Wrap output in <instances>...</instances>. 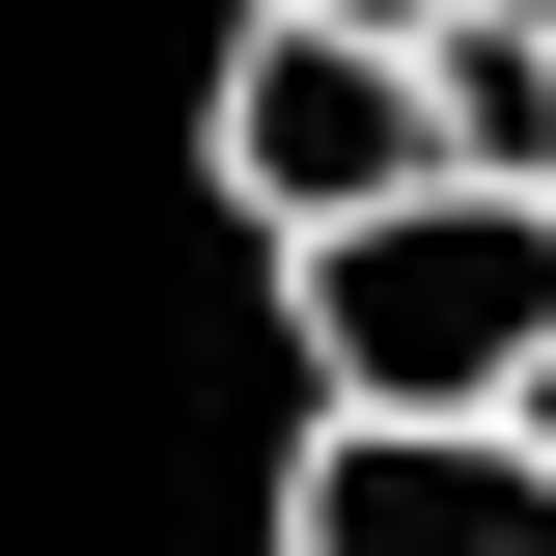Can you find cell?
Listing matches in <instances>:
<instances>
[{
  "label": "cell",
  "mask_w": 556,
  "mask_h": 556,
  "mask_svg": "<svg viewBox=\"0 0 556 556\" xmlns=\"http://www.w3.org/2000/svg\"><path fill=\"white\" fill-rule=\"evenodd\" d=\"M501 28H556V0H501Z\"/></svg>",
  "instance_id": "6"
},
{
  "label": "cell",
  "mask_w": 556,
  "mask_h": 556,
  "mask_svg": "<svg viewBox=\"0 0 556 556\" xmlns=\"http://www.w3.org/2000/svg\"><path fill=\"white\" fill-rule=\"evenodd\" d=\"M278 306H306V390H362V417H501V390L556 362V195L417 167L390 223L278 251Z\"/></svg>",
  "instance_id": "1"
},
{
  "label": "cell",
  "mask_w": 556,
  "mask_h": 556,
  "mask_svg": "<svg viewBox=\"0 0 556 556\" xmlns=\"http://www.w3.org/2000/svg\"><path fill=\"white\" fill-rule=\"evenodd\" d=\"M278 556H556V445L529 417H306V473H278Z\"/></svg>",
  "instance_id": "3"
},
{
  "label": "cell",
  "mask_w": 556,
  "mask_h": 556,
  "mask_svg": "<svg viewBox=\"0 0 556 556\" xmlns=\"http://www.w3.org/2000/svg\"><path fill=\"white\" fill-rule=\"evenodd\" d=\"M501 417H529V445H556V362H529V390H501Z\"/></svg>",
  "instance_id": "5"
},
{
  "label": "cell",
  "mask_w": 556,
  "mask_h": 556,
  "mask_svg": "<svg viewBox=\"0 0 556 556\" xmlns=\"http://www.w3.org/2000/svg\"><path fill=\"white\" fill-rule=\"evenodd\" d=\"M195 167H223V223H251V251H334V223H390L417 167H445V56L251 0V28H223V112H195Z\"/></svg>",
  "instance_id": "2"
},
{
  "label": "cell",
  "mask_w": 556,
  "mask_h": 556,
  "mask_svg": "<svg viewBox=\"0 0 556 556\" xmlns=\"http://www.w3.org/2000/svg\"><path fill=\"white\" fill-rule=\"evenodd\" d=\"M306 28H390V56H445V28H473V0H306Z\"/></svg>",
  "instance_id": "4"
}]
</instances>
